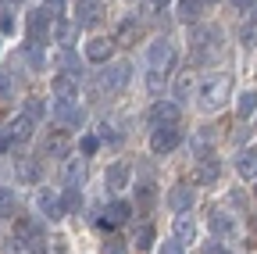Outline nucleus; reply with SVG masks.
<instances>
[{
	"instance_id": "1",
	"label": "nucleus",
	"mask_w": 257,
	"mask_h": 254,
	"mask_svg": "<svg viewBox=\"0 0 257 254\" xmlns=\"http://www.w3.org/2000/svg\"><path fill=\"white\" fill-rule=\"evenodd\" d=\"M221 29L214 25H197L193 29V43H189V54L197 65H211L214 57H221Z\"/></svg>"
},
{
	"instance_id": "2",
	"label": "nucleus",
	"mask_w": 257,
	"mask_h": 254,
	"mask_svg": "<svg viewBox=\"0 0 257 254\" xmlns=\"http://www.w3.org/2000/svg\"><path fill=\"white\" fill-rule=\"evenodd\" d=\"M225 97H229V79H225V75H211V79L200 86V104H204L207 111L221 108Z\"/></svg>"
},
{
	"instance_id": "3",
	"label": "nucleus",
	"mask_w": 257,
	"mask_h": 254,
	"mask_svg": "<svg viewBox=\"0 0 257 254\" xmlns=\"http://www.w3.org/2000/svg\"><path fill=\"white\" fill-rule=\"evenodd\" d=\"M50 25H54V18H50L47 8H32V11L25 15V29H29V40H32V43H47Z\"/></svg>"
},
{
	"instance_id": "4",
	"label": "nucleus",
	"mask_w": 257,
	"mask_h": 254,
	"mask_svg": "<svg viewBox=\"0 0 257 254\" xmlns=\"http://www.w3.org/2000/svg\"><path fill=\"white\" fill-rule=\"evenodd\" d=\"M147 61H150V68H154V72H168V68L175 65V50H172V43H168L165 36L154 40L150 50H147Z\"/></svg>"
},
{
	"instance_id": "5",
	"label": "nucleus",
	"mask_w": 257,
	"mask_h": 254,
	"mask_svg": "<svg viewBox=\"0 0 257 254\" xmlns=\"http://www.w3.org/2000/svg\"><path fill=\"white\" fill-rule=\"evenodd\" d=\"M54 115L64 129H82L86 125V111L75 104V101H54Z\"/></svg>"
},
{
	"instance_id": "6",
	"label": "nucleus",
	"mask_w": 257,
	"mask_h": 254,
	"mask_svg": "<svg viewBox=\"0 0 257 254\" xmlns=\"http://www.w3.org/2000/svg\"><path fill=\"white\" fill-rule=\"evenodd\" d=\"M179 143H182V129H175V125H161V129H154V136H150L154 154H172Z\"/></svg>"
},
{
	"instance_id": "7",
	"label": "nucleus",
	"mask_w": 257,
	"mask_h": 254,
	"mask_svg": "<svg viewBox=\"0 0 257 254\" xmlns=\"http://www.w3.org/2000/svg\"><path fill=\"white\" fill-rule=\"evenodd\" d=\"M211 233L218 236V243L236 240V236H239V222H236L229 211H211Z\"/></svg>"
},
{
	"instance_id": "8",
	"label": "nucleus",
	"mask_w": 257,
	"mask_h": 254,
	"mask_svg": "<svg viewBox=\"0 0 257 254\" xmlns=\"http://www.w3.org/2000/svg\"><path fill=\"white\" fill-rule=\"evenodd\" d=\"M179 115H182V108H179L175 101H157V104L150 108L147 122L154 125V129H161V125H175V122H179Z\"/></svg>"
},
{
	"instance_id": "9",
	"label": "nucleus",
	"mask_w": 257,
	"mask_h": 254,
	"mask_svg": "<svg viewBox=\"0 0 257 254\" xmlns=\"http://www.w3.org/2000/svg\"><path fill=\"white\" fill-rule=\"evenodd\" d=\"M125 82H128V65H125V61L104 65V72H100V90H104V93H114V90H121Z\"/></svg>"
},
{
	"instance_id": "10",
	"label": "nucleus",
	"mask_w": 257,
	"mask_h": 254,
	"mask_svg": "<svg viewBox=\"0 0 257 254\" xmlns=\"http://www.w3.org/2000/svg\"><path fill=\"white\" fill-rule=\"evenodd\" d=\"M193 179H197L200 186H214L221 179V161L214 154H204L200 161H197V172H193Z\"/></svg>"
},
{
	"instance_id": "11",
	"label": "nucleus",
	"mask_w": 257,
	"mask_h": 254,
	"mask_svg": "<svg viewBox=\"0 0 257 254\" xmlns=\"http://www.w3.org/2000/svg\"><path fill=\"white\" fill-rule=\"evenodd\" d=\"M111 54H114V40H107V36H96L86 43V61H93V65H107Z\"/></svg>"
},
{
	"instance_id": "12",
	"label": "nucleus",
	"mask_w": 257,
	"mask_h": 254,
	"mask_svg": "<svg viewBox=\"0 0 257 254\" xmlns=\"http://www.w3.org/2000/svg\"><path fill=\"white\" fill-rule=\"evenodd\" d=\"M140 36H143V22H140L136 15H128V18H121V25H118L114 43H121V47H133Z\"/></svg>"
},
{
	"instance_id": "13",
	"label": "nucleus",
	"mask_w": 257,
	"mask_h": 254,
	"mask_svg": "<svg viewBox=\"0 0 257 254\" xmlns=\"http://www.w3.org/2000/svg\"><path fill=\"white\" fill-rule=\"evenodd\" d=\"M50 90H54L57 101H75L79 97V79H72L68 72H61V75L50 79Z\"/></svg>"
},
{
	"instance_id": "14",
	"label": "nucleus",
	"mask_w": 257,
	"mask_h": 254,
	"mask_svg": "<svg viewBox=\"0 0 257 254\" xmlns=\"http://www.w3.org/2000/svg\"><path fill=\"white\" fill-rule=\"evenodd\" d=\"M8 133H11V140H18V143H25V140H32V133H36V122H32L25 111L18 115V118H11V125H8Z\"/></svg>"
},
{
	"instance_id": "15",
	"label": "nucleus",
	"mask_w": 257,
	"mask_h": 254,
	"mask_svg": "<svg viewBox=\"0 0 257 254\" xmlns=\"http://www.w3.org/2000/svg\"><path fill=\"white\" fill-rule=\"evenodd\" d=\"M68 147H72V140H68V133H61V129L43 140V154H47V157H64V154H68Z\"/></svg>"
},
{
	"instance_id": "16",
	"label": "nucleus",
	"mask_w": 257,
	"mask_h": 254,
	"mask_svg": "<svg viewBox=\"0 0 257 254\" xmlns=\"http://www.w3.org/2000/svg\"><path fill=\"white\" fill-rule=\"evenodd\" d=\"M168 208H172V211H189V208H193V190H189L186 183L172 186V194H168Z\"/></svg>"
},
{
	"instance_id": "17",
	"label": "nucleus",
	"mask_w": 257,
	"mask_h": 254,
	"mask_svg": "<svg viewBox=\"0 0 257 254\" xmlns=\"http://www.w3.org/2000/svg\"><path fill=\"white\" fill-rule=\"evenodd\" d=\"M75 33H79V25H75V22H68V18H57V22L50 25V36H54L61 47H68V43L75 40Z\"/></svg>"
},
{
	"instance_id": "18",
	"label": "nucleus",
	"mask_w": 257,
	"mask_h": 254,
	"mask_svg": "<svg viewBox=\"0 0 257 254\" xmlns=\"http://www.w3.org/2000/svg\"><path fill=\"white\" fill-rule=\"evenodd\" d=\"M236 172L243 176V179H257V150H239L236 154Z\"/></svg>"
},
{
	"instance_id": "19",
	"label": "nucleus",
	"mask_w": 257,
	"mask_h": 254,
	"mask_svg": "<svg viewBox=\"0 0 257 254\" xmlns=\"http://www.w3.org/2000/svg\"><path fill=\"white\" fill-rule=\"evenodd\" d=\"M15 172H18V183H29V186L40 183V165L32 161V157H18V161H15Z\"/></svg>"
},
{
	"instance_id": "20",
	"label": "nucleus",
	"mask_w": 257,
	"mask_h": 254,
	"mask_svg": "<svg viewBox=\"0 0 257 254\" xmlns=\"http://www.w3.org/2000/svg\"><path fill=\"white\" fill-rule=\"evenodd\" d=\"M36 208H40L47 218H64V211H61V201H57V194H50V190H40V197H36Z\"/></svg>"
},
{
	"instance_id": "21",
	"label": "nucleus",
	"mask_w": 257,
	"mask_h": 254,
	"mask_svg": "<svg viewBox=\"0 0 257 254\" xmlns=\"http://www.w3.org/2000/svg\"><path fill=\"white\" fill-rule=\"evenodd\" d=\"M100 18V4L96 0H79L75 4V25H93Z\"/></svg>"
},
{
	"instance_id": "22",
	"label": "nucleus",
	"mask_w": 257,
	"mask_h": 254,
	"mask_svg": "<svg viewBox=\"0 0 257 254\" xmlns=\"http://www.w3.org/2000/svg\"><path fill=\"white\" fill-rule=\"evenodd\" d=\"M104 215H107V222H111V226H121V222H128V218H133V204H125V201H111Z\"/></svg>"
},
{
	"instance_id": "23",
	"label": "nucleus",
	"mask_w": 257,
	"mask_h": 254,
	"mask_svg": "<svg viewBox=\"0 0 257 254\" xmlns=\"http://www.w3.org/2000/svg\"><path fill=\"white\" fill-rule=\"evenodd\" d=\"M104 183L111 186V190H121L125 183H128V165H121V161H114L107 172H104Z\"/></svg>"
},
{
	"instance_id": "24",
	"label": "nucleus",
	"mask_w": 257,
	"mask_h": 254,
	"mask_svg": "<svg viewBox=\"0 0 257 254\" xmlns=\"http://www.w3.org/2000/svg\"><path fill=\"white\" fill-rule=\"evenodd\" d=\"M25 61L32 65V72H43L47 68V54H43V43H25Z\"/></svg>"
},
{
	"instance_id": "25",
	"label": "nucleus",
	"mask_w": 257,
	"mask_h": 254,
	"mask_svg": "<svg viewBox=\"0 0 257 254\" xmlns=\"http://www.w3.org/2000/svg\"><path fill=\"white\" fill-rule=\"evenodd\" d=\"M175 18H179V22H186V25H193V22L200 18V0H179Z\"/></svg>"
},
{
	"instance_id": "26",
	"label": "nucleus",
	"mask_w": 257,
	"mask_h": 254,
	"mask_svg": "<svg viewBox=\"0 0 257 254\" xmlns=\"http://www.w3.org/2000/svg\"><path fill=\"white\" fill-rule=\"evenodd\" d=\"M236 111H239V118H250L257 111V90H243L239 93V97H236Z\"/></svg>"
},
{
	"instance_id": "27",
	"label": "nucleus",
	"mask_w": 257,
	"mask_h": 254,
	"mask_svg": "<svg viewBox=\"0 0 257 254\" xmlns=\"http://www.w3.org/2000/svg\"><path fill=\"white\" fill-rule=\"evenodd\" d=\"M193 233H197V226H193V218L186 211L175 215V240H193Z\"/></svg>"
},
{
	"instance_id": "28",
	"label": "nucleus",
	"mask_w": 257,
	"mask_h": 254,
	"mask_svg": "<svg viewBox=\"0 0 257 254\" xmlns=\"http://www.w3.org/2000/svg\"><path fill=\"white\" fill-rule=\"evenodd\" d=\"M189 93H193V75H189V68L175 79V101L182 104V101H189Z\"/></svg>"
},
{
	"instance_id": "29",
	"label": "nucleus",
	"mask_w": 257,
	"mask_h": 254,
	"mask_svg": "<svg viewBox=\"0 0 257 254\" xmlns=\"http://www.w3.org/2000/svg\"><path fill=\"white\" fill-rule=\"evenodd\" d=\"M154 240H157L154 226H140V229H136V236H133V243H136L140 250H150V247H154Z\"/></svg>"
},
{
	"instance_id": "30",
	"label": "nucleus",
	"mask_w": 257,
	"mask_h": 254,
	"mask_svg": "<svg viewBox=\"0 0 257 254\" xmlns=\"http://www.w3.org/2000/svg\"><path fill=\"white\" fill-rule=\"evenodd\" d=\"M11 215H15V190L0 186V218H11Z\"/></svg>"
},
{
	"instance_id": "31",
	"label": "nucleus",
	"mask_w": 257,
	"mask_h": 254,
	"mask_svg": "<svg viewBox=\"0 0 257 254\" xmlns=\"http://www.w3.org/2000/svg\"><path fill=\"white\" fill-rule=\"evenodd\" d=\"M61 65H64V72H68L72 79H79V75H82V65H79V57H75V54H72L68 47L61 50Z\"/></svg>"
},
{
	"instance_id": "32",
	"label": "nucleus",
	"mask_w": 257,
	"mask_h": 254,
	"mask_svg": "<svg viewBox=\"0 0 257 254\" xmlns=\"http://www.w3.org/2000/svg\"><path fill=\"white\" fill-rule=\"evenodd\" d=\"M25 115H29L32 122H40V118L47 115V101H43V97H29V101H25Z\"/></svg>"
},
{
	"instance_id": "33",
	"label": "nucleus",
	"mask_w": 257,
	"mask_h": 254,
	"mask_svg": "<svg viewBox=\"0 0 257 254\" xmlns=\"http://www.w3.org/2000/svg\"><path fill=\"white\" fill-rule=\"evenodd\" d=\"M136 201H140V211H150L154 208V186L150 183H140L136 186Z\"/></svg>"
},
{
	"instance_id": "34",
	"label": "nucleus",
	"mask_w": 257,
	"mask_h": 254,
	"mask_svg": "<svg viewBox=\"0 0 257 254\" xmlns=\"http://www.w3.org/2000/svg\"><path fill=\"white\" fill-rule=\"evenodd\" d=\"M79 204H82V197H79V186H68V190H64V201H61V211L68 215V211H75Z\"/></svg>"
},
{
	"instance_id": "35",
	"label": "nucleus",
	"mask_w": 257,
	"mask_h": 254,
	"mask_svg": "<svg viewBox=\"0 0 257 254\" xmlns=\"http://www.w3.org/2000/svg\"><path fill=\"white\" fill-rule=\"evenodd\" d=\"M11 93H15V79H11V72L0 68V101H11Z\"/></svg>"
},
{
	"instance_id": "36",
	"label": "nucleus",
	"mask_w": 257,
	"mask_h": 254,
	"mask_svg": "<svg viewBox=\"0 0 257 254\" xmlns=\"http://www.w3.org/2000/svg\"><path fill=\"white\" fill-rule=\"evenodd\" d=\"M243 47H257V18H250L246 25H243Z\"/></svg>"
},
{
	"instance_id": "37",
	"label": "nucleus",
	"mask_w": 257,
	"mask_h": 254,
	"mask_svg": "<svg viewBox=\"0 0 257 254\" xmlns=\"http://www.w3.org/2000/svg\"><path fill=\"white\" fill-rule=\"evenodd\" d=\"M100 250H104V254H128L125 240H114V236H111V240H104V247H100Z\"/></svg>"
},
{
	"instance_id": "38",
	"label": "nucleus",
	"mask_w": 257,
	"mask_h": 254,
	"mask_svg": "<svg viewBox=\"0 0 257 254\" xmlns=\"http://www.w3.org/2000/svg\"><path fill=\"white\" fill-rule=\"evenodd\" d=\"M64 179H68V186H79L82 183V165H68L64 168Z\"/></svg>"
},
{
	"instance_id": "39",
	"label": "nucleus",
	"mask_w": 257,
	"mask_h": 254,
	"mask_svg": "<svg viewBox=\"0 0 257 254\" xmlns=\"http://www.w3.org/2000/svg\"><path fill=\"white\" fill-rule=\"evenodd\" d=\"M157 254H182V240H175V236H172V240H165Z\"/></svg>"
},
{
	"instance_id": "40",
	"label": "nucleus",
	"mask_w": 257,
	"mask_h": 254,
	"mask_svg": "<svg viewBox=\"0 0 257 254\" xmlns=\"http://www.w3.org/2000/svg\"><path fill=\"white\" fill-rule=\"evenodd\" d=\"M96 147H100V140H96V136H82V143H79V150L89 157V154H96Z\"/></svg>"
},
{
	"instance_id": "41",
	"label": "nucleus",
	"mask_w": 257,
	"mask_h": 254,
	"mask_svg": "<svg viewBox=\"0 0 257 254\" xmlns=\"http://www.w3.org/2000/svg\"><path fill=\"white\" fill-rule=\"evenodd\" d=\"M0 33H8V36L15 33V18H11L8 11H0Z\"/></svg>"
},
{
	"instance_id": "42",
	"label": "nucleus",
	"mask_w": 257,
	"mask_h": 254,
	"mask_svg": "<svg viewBox=\"0 0 257 254\" xmlns=\"http://www.w3.org/2000/svg\"><path fill=\"white\" fill-rule=\"evenodd\" d=\"M147 86H150V93H157V90H161V72H154V68H150V75H147Z\"/></svg>"
},
{
	"instance_id": "43",
	"label": "nucleus",
	"mask_w": 257,
	"mask_h": 254,
	"mask_svg": "<svg viewBox=\"0 0 257 254\" xmlns=\"http://www.w3.org/2000/svg\"><path fill=\"white\" fill-rule=\"evenodd\" d=\"M8 150H11V133L0 129V154H8Z\"/></svg>"
},
{
	"instance_id": "44",
	"label": "nucleus",
	"mask_w": 257,
	"mask_h": 254,
	"mask_svg": "<svg viewBox=\"0 0 257 254\" xmlns=\"http://www.w3.org/2000/svg\"><path fill=\"white\" fill-rule=\"evenodd\" d=\"M8 254H29V247H25V243H18V240H15V247H11V250H8Z\"/></svg>"
},
{
	"instance_id": "45",
	"label": "nucleus",
	"mask_w": 257,
	"mask_h": 254,
	"mask_svg": "<svg viewBox=\"0 0 257 254\" xmlns=\"http://www.w3.org/2000/svg\"><path fill=\"white\" fill-rule=\"evenodd\" d=\"M204 254H232V250H225V247H207Z\"/></svg>"
},
{
	"instance_id": "46",
	"label": "nucleus",
	"mask_w": 257,
	"mask_h": 254,
	"mask_svg": "<svg viewBox=\"0 0 257 254\" xmlns=\"http://www.w3.org/2000/svg\"><path fill=\"white\" fill-rule=\"evenodd\" d=\"M250 233H253V243H257V218L250 222Z\"/></svg>"
},
{
	"instance_id": "47",
	"label": "nucleus",
	"mask_w": 257,
	"mask_h": 254,
	"mask_svg": "<svg viewBox=\"0 0 257 254\" xmlns=\"http://www.w3.org/2000/svg\"><path fill=\"white\" fill-rule=\"evenodd\" d=\"M168 4V0H150V8H165Z\"/></svg>"
},
{
	"instance_id": "48",
	"label": "nucleus",
	"mask_w": 257,
	"mask_h": 254,
	"mask_svg": "<svg viewBox=\"0 0 257 254\" xmlns=\"http://www.w3.org/2000/svg\"><path fill=\"white\" fill-rule=\"evenodd\" d=\"M232 4H236V8H246V4H253V0H232Z\"/></svg>"
},
{
	"instance_id": "49",
	"label": "nucleus",
	"mask_w": 257,
	"mask_h": 254,
	"mask_svg": "<svg viewBox=\"0 0 257 254\" xmlns=\"http://www.w3.org/2000/svg\"><path fill=\"white\" fill-rule=\"evenodd\" d=\"M47 4H50V8H61V0H47Z\"/></svg>"
},
{
	"instance_id": "50",
	"label": "nucleus",
	"mask_w": 257,
	"mask_h": 254,
	"mask_svg": "<svg viewBox=\"0 0 257 254\" xmlns=\"http://www.w3.org/2000/svg\"><path fill=\"white\" fill-rule=\"evenodd\" d=\"M200 4H218V0H200Z\"/></svg>"
},
{
	"instance_id": "51",
	"label": "nucleus",
	"mask_w": 257,
	"mask_h": 254,
	"mask_svg": "<svg viewBox=\"0 0 257 254\" xmlns=\"http://www.w3.org/2000/svg\"><path fill=\"white\" fill-rule=\"evenodd\" d=\"M253 197H257V186H253Z\"/></svg>"
},
{
	"instance_id": "52",
	"label": "nucleus",
	"mask_w": 257,
	"mask_h": 254,
	"mask_svg": "<svg viewBox=\"0 0 257 254\" xmlns=\"http://www.w3.org/2000/svg\"><path fill=\"white\" fill-rule=\"evenodd\" d=\"M0 4H4V0H0Z\"/></svg>"
}]
</instances>
